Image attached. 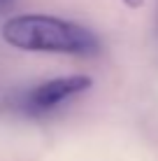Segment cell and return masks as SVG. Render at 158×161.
Here are the masks:
<instances>
[{
	"label": "cell",
	"mask_w": 158,
	"mask_h": 161,
	"mask_svg": "<svg viewBox=\"0 0 158 161\" xmlns=\"http://www.w3.org/2000/svg\"><path fill=\"white\" fill-rule=\"evenodd\" d=\"M3 40L21 52L91 56L100 49L89 28L49 14H19L3 24Z\"/></svg>",
	"instance_id": "obj_1"
},
{
	"label": "cell",
	"mask_w": 158,
	"mask_h": 161,
	"mask_svg": "<svg viewBox=\"0 0 158 161\" xmlns=\"http://www.w3.org/2000/svg\"><path fill=\"white\" fill-rule=\"evenodd\" d=\"M93 80L89 75H65V77H54V80L40 82L37 86H33L30 91L23 93V98L19 101L21 112L30 114V117H40V114L51 112L54 108H58L68 98L77 96V93L89 91Z\"/></svg>",
	"instance_id": "obj_2"
},
{
	"label": "cell",
	"mask_w": 158,
	"mask_h": 161,
	"mask_svg": "<svg viewBox=\"0 0 158 161\" xmlns=\"http://www.w3.org/2000/svg\"><path fill=\"white\" fill-rule=\"evenodd\" d=\"M123 3H126L128 7H133V9H135V7H140V5H142L144 0H123Z\"/></svg>",
	"instance_id": "obj_3"
},
{
	"label": "cell",
	"mask_w": 158,
	"mask_h": 161,
	"mask_svg": "<svg viewBox=\"0 0 158 161\" xmlns=\"http://www.w3.org/2000/svg\"><path fill=\"white\" fill-rule=\"evenodd\" d=\"M7 3H12V0H0V5H7Z\"/></svg>",
	"instance_id": "obj_4"
}]
</instances>
